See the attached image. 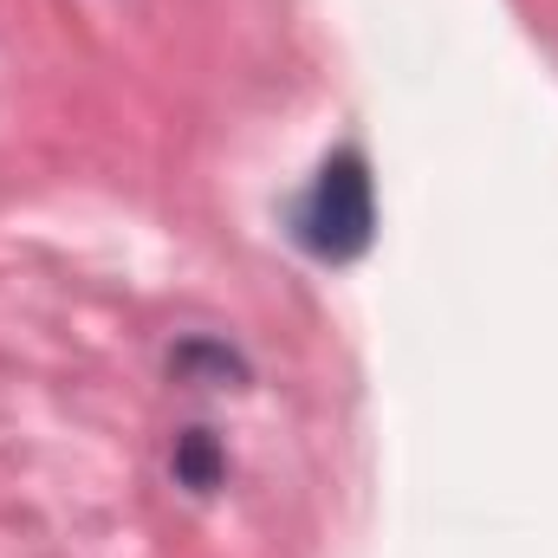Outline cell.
Listing matches in <instances>:
<instances>
[{"label":"cell","instance_id":"6da1fadb","mask_svg":"<svg viewBox=\"0 0 558 558\" xmlns=\"http://www.w3.org/2000/svg\"><path fill=\"white\" fill-rule=\"evenodd\" d=\"M371 228H377L371 169H364L357 149H338L318 169V182L305 189V202H299V241L318 260H357L371 247Z\"/></svg>","mask_w":558,"mask_h":558},{"label":"cell","instance_id":"7a4b0ae2","mask_svg":"<svg viewBox=\"0 0 558 558\" xmlns=\"http://www.w3.org/2000/svg\"><path fill=\"white\" fill-rule=\"evenodd\" d=\"M175 474H182L195 494H208V487H215V474H221V454H215L208 428H189V435H182V448H175Z\"/></svg>","mask_w":558,"mask_h":558}]
</instances>
